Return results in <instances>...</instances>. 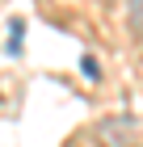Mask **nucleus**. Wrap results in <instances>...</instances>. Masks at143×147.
Segmentation results:
<instances>
[{"mask_svg": "<svg viewBox=\"0 0 143 147\" xmlns=\"http://www.w3.org/2000/svg\"><path fill=\"white\" fill-rule=\"evenodd\" d=\"M126 17H131V30H135V38L143 42V0H131V4H126Z\"/></svg>", "mask_w": 143, "mask_h": 147, "instance_id": "1", "label": "nucleus"}, {"mask_svg": "<svg viewBox=\"0 0 143 147\" xmlns=\"http://www.w3.org/2000/svg\"><path fill=\"white\" fill-rule=\"evenodd\" d=\"M21 34H25V21H13L9 25V55H21Z\"/></svg>", "mask_w": 143, "mask_h": 147, "instance_id": "2", "label": "nucleus"}]
</instances>
